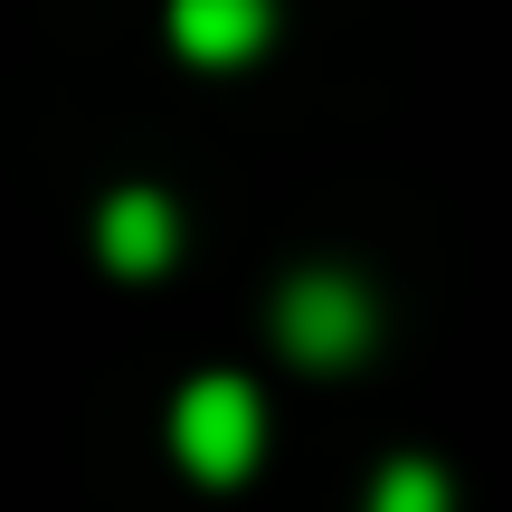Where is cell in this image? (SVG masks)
Masks as SVG:
<instances>
[{
    "mask_svg": "<svg viewBox=\"0 0 512 512\" xmlns=\"http://www.w3.org/2000/svg\"><path fill=\"white\" fill-rule=\"evenodd\" d=\"M171 446L200 484H238L266 446V408H256L247 380H190L181 408H171Z\"/></svg>",
    "mask_w": 512,
    "mask_h": 512,
    "instance_id": "6da1fadb",
    "label": "cell"
},
{
    "mask_svg": "<svg viewBox=\"0 0 512 512\" xmlns=\"http://www.w3.org/2000/svg\"><path fill=\"white\" fill-rule=\"evenodd\" d=\"M275 332H285V351H304V361L342 370L351 351L370 342V294L351 285V275H294L285 304H275Z\"/></svg>",
    "mask_w": 512,
    "mask_h": 512,
    "instance_id": "7a4b0ae2",
    "label": "cell"
},
{
    "mask_svg": "<svg viewBox=\"0 0 512 512\" xmlns=\"http://www.w3.org/2000/svg\"><path fill=\"white\" fill-rule=\"evenodd\" d=\"M171 38L200 67H238L266 48V0H171Z\"/></svg>",
    "mask_w": 512,
    "mask_h": 512,
    "instance_id": "3957f363",
    "label": "cell"
},
{
    "mask_svg": "<svg viewBox=\"0 0 512 512\" xmlns=\"http://www.w3.org/2000/svg\"><path fill=\"white\" fill-rule=\"evenodd\" d=\"M95 247H105V266L152 275L171 256V209L152 200V190H124V200H105V219H95Z\"/></svg>",
    "mask_w": 512,
    "mask_h": 512,
    "instance_id": "277c9868",
    "label": "cell"
},
{
    "mask_svg": "<svg viewBox=\"0 0 512 512\" xmlns=\"http://www.w3.org/2000/svg\"><path fill=\"white\" fill-rule=\"evenodd\" d=\"M370 512H446V475L437 465H389L370 484Z\"/></svg>",
    "mask_w": 512,
    "mask_h": 512,
    "instance_id": "5b68a950",
    "label": "cell"
}]
</instances>
